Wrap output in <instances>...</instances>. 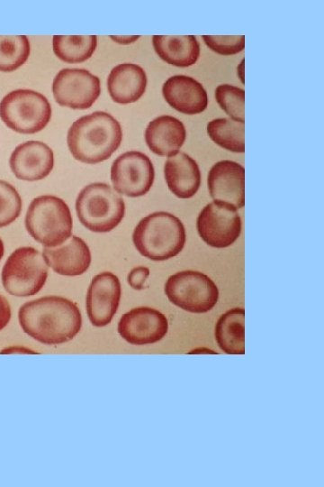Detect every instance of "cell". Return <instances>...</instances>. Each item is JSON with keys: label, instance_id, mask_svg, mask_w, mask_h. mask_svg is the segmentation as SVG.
<instances>
[{"label": "cell", "instance_id": "29", "mask_svg": "<svg viewBox=\"0 0 324 487\" xmlns=\"http://www.w3.org/2000/svg\"><path fill=\"white\" fill-rule=\"evenodd\" d=\"M149 276V269L144 266L133 268L128 274L127 281L129 285L136 289L140 290L144 288V283Z\"/></svg>", "mask_w": 324, "mask_h": 487}, {"label": "cell", "instance_id": "27", "mask_svg": "<svg viewBox=\"0 0 324 487\" xmlns=\"http://www.w3.org/2000/svg\"><path fill=\"white\" fill-rule=\"evenodd\" d=\"M22 198L10 183L0 179V227L12 224L21 214Z\"/></svg>", "mask_w": 324, "mask_h": 487}, {"label": "cell", "instance_id": "5", "mask_svg": "<svg viewBox=\"0 0 324 487\" xmlns=\"http://www.w3.org/2000/svg\"><path fill=\"white\" fill-rule=\"evenodd\" d=\"M76 212L79 222L94 233L114 229L125 214L122 198L106 183L94 182L86 186L77 195Z\"/></svg>", "mask_w": 324, "mask_h": 487}, {"label": "cell", "instance_id": "30", "mask_svg": "<svg viewBox=\"0 0 324 487\" xmlns=\"http://www.w3.org/2000/svg\"><path fill=\"white\" fill-rule=\"evenodd\" d=\"M11 307L7 299L0 294V331L4 328L11 319Z\"/></svg>", "mask_w": 324, "mask_h": 487}, {"label": "cell", "instance_id": "12", "mask_svg": "<svg viewBox=\"0 0 324 487\" xmlns=\"http://www.w3.org/2000/svg\"><path fill=\"white\" fill-rule=\"evenodd\" d=\"M168 322L164 314L148 307H139L123 314L118 333L130 345H144L161 340L167 333Z\"/></svg>", "mask_w": 324, "mask_h": 487}, {"label": "cell", "instance_id": "6", "mask_svg": "<svg viewBox=\"0 0 324 487\" xmlns=\"http://www.w3.org/2000/svg\"><path fill=\"white\" fill-rule=\"evenodd\" d=\"M51 106L42 94L31 89H16L0 102V118L20 133H35L49 124Z\"/></svg>", "mask_w": 324, "mask_h": 487}, {"label": "cell", "instance_id": "11", "mask_svg": "<svg viewBox=\"0 0 324 487\" xmlns=\"http://www.w3.org/2000/svg\"><path fill=\"white\" fill-rule=\"evenodd\" d=\"M52 92L56 102L62 106L87 109L101 93L100 79L84 69H63L53 79Z\"/></svg>", "mask_w": 324, "mask_h": 487}, {"label": "cell", "instance_id": "28", "mask_svg": "<svg viewBox=\"0 0 324 487\" xmlns=\"http://www.w3.org/2000/svg\"><path fill=\"white\" fill-rule=\"evenodd\" d=\"M205 44L220 55H233L245 48L244 35H202Z\"/></svg>", "mask_w": 324, "mask_h": 487}, {"label": "cell", "instance_id": "22", "mask_svg": "<svg viewBox=\"0 0 324 487\" xmlns=\"http://www.w3.org/2000/svg\"><path fill=\"white\" fill-rule=\"evenodd\" d=\"M245 310L235 308L220 316L215 326V339L229 354H245Z\"/></svg>", "mask_w": 324, "mask_h": 487}, {"label": "cell", "instance_id": "14", "mask_svg": "<svg viewBox=\"0 0 324 487\" xmlns=\"http://www.w3.org/2000/svg\"><path fill=\"white\" fill-rule=\"evenodd\" d=\"M207 184L213 201L229 203L237 209L245 206V169L239 163L216 162L208 173Z\"/></svg>", "mask_w": 324, "mask_h": 487}, {"label": "cell", "instance_id": "23", "mask_svg": "<svg viewBox=\"0 0 324 487\" xmlns=\"http://www.w3.org/2000/svg\"><path fill=\"white\" fill-rule=\"evenodd\" d=\"M97 46L95 35H54L55 55L67 63H81L88 60Z\"/></svg>", "mask_w": 324, "mask_h": 487}, {"label": "cell", "instance_id": "7", "mask_svg": "<svg viewBox=\"0 0 324 487\" xmlns=\"http://www.w3.org/2000/svg\"><path fill=\"white\" fill-rule=\"evenodd\" d=\"M48 277V265L42 254L30 246L14 250L2 270V284L9 294L28 297L38 293Z\"/></svg>", "mask_w": 324, "mask_h": 487}, {"label": "cell", "instance_id": "21", "mask_svg": "<svg viewBox=\"0 0 324 487\" xmlns=\"http://www.w3.org/2000/svg\"><path fill=\"white\" fill-rule=\"evenodd\" d=\"M152 44L161 60L180 68L194 65L200 55L194 35H154Z\"/></svg>", "mask_w": 324, "mask_h": 487}, {"label": "cell", "instance_id": "24", "mask_svg": "<svg viewBox=\"0 0 324 487\" xmlns=\"http://www.w3.org/2000/svg\"><path fill=\"white\" fill-rule=\"evenodd\" d=\"M245 123L231 118H217L207 124L209 137L219 146L233 152H245Z\"/></svg>", "mask_w": 324, "mask_h": 487}, {"label": "cell", "instance_id": "1", "mask_svg": "<svg viewBox=\"0 0 324 487\" xmlns=\"http://www.w3.org/2000/svg\"><path fill=\"white\" fill-rule=\"evenodd\" d=\"M18 320L22 331L43 345H59L72 340L80 331L82 316L71 300L47 296L24 303Z\"/></svg>", "mask_w": 324, "mask_h": 487}, {"label": "cell", "instance_id": "13", "mask_svg": "<svg viewBox=\"0 0 324 487\" xmlns=\"http://www.w3.org/2000/svg\"><path fill=\"white\" fill-rule=\"evenodd\" d=\"M121 283L116 275L104 271L95 275L88 287L86 314L94 326L102 327L111 323L121 299Z\"/></svg>", "mask_w": 324, "mask_h": 487}, {"label": "cell", "instance_id": "19", "mask_svg": "<svg viewBox=\"0 0 324 487\" xmlns=\"http://www.w3.org/2000/svg\"><path fill=\"white\" fill-rule=\"evenodd\" d=\"M164 175L169 190L179 198H190L201 185V171L197 162L185 152L168 157Z\"/></svg>", "mask_w": 324, "mask_h": 487}, {"label": "cell", "instance_id": "9", "mask_svg": "<svg viewBox=\"0 0 324 487\" xmlns=\"http://www.w3.org/2000/svg\"><path fill=\"white\" fill-rule=\"evenodd\" d=\"M196 227L200 237L208 245L225 248L238 238L241 233V218L234 206L212 201L200 212Z\"/></svg>", "mask_w": 324, "mask_h": 487}, {"label": "cell", "instance_id": "18", "mask_svg": "<svg viewBox=\"0 0 324 487\" xmlns=\"http://www.w3.org/2000/svg\"><path fill=\"white\" fill-rule=\"evenodd\" d=\"M186 138L184 124L171 115H160L150 121L145 130V141L152 152L172 156L178 152Z\"/></svg>", "mask_w": 324, "mask_h": 487}, {"label": "cell", "instance_id": "31", "mask_svg": "<svg viewBox=\"0 0 324 487\" xmlns=\"http://www.w3.org/2000/svg\"><path fill=\"white\" fill-rule=\"evenodd\" d=\"M110 38L115 42L122 45H127L136 41L140 36L139 35H112Z\"/></svg>", "mask_w": 324, "mask_h": 487}, {"label": "cell", "instance_id": "26", "mask_svg": "<svg viewBox=\"0 0 324 487\" xmlns=\"http://www.w3.org/2000/svg\"><path fill=\"white\" fill-rule=\"evenodd\" d=\"M215 98L220 108L230 115L231 119L245 122L244 89L230 84H221L215 89Z\"/></svg>", "mask_w": 324, "mask_h": 487}, {"label": "cell", "instance_id": "32", "mask_svg": "<svg viewBox=\"0 0 324 487\" xmlns=\"http://www.w3.org/2000/svg\"><path fill=\"white\" fill-rule=\"evenodd\" d=\"M4 245L2 239L0 238V261L4 256Z\"/></svg>", "mask_w": 324, "mask_h": 487}, {"label": "cell", "instance_id": "17", "mask_svg": "<svg viewBox=\"0 0 324 487\" xmlns=\"http://www.w3.org/2000/svg\"><path fill=\"white\" fill-rule=\"evenodd\" d=\"M42 256L46 264L64 276L85 273L91 264V252L86 243L75 235L57 248H44Z\"/></svg>", "mask_w": 324, "mask_h": 487}, {"label": "cell", "instance_id": "25", "mask_svg": "<svg viewBox=\"0 0 324 487\" xmlns=\"http://www.w3.org/2000/svg\"><path fill=\"white\" fill-rule=\"evenodd\" d=\"M30 41L25 35H0V71L11 72L28 60Z\"/></svg>", "mask_w": 324, "mask_h": 487}, {"label": "cell", "instance_id": "15", "mask_svg": "<svg viewBox=\"0 0 324 487\" xmlns=\"http://www.w3.org/2000/svg\"><path fill=\"white\" fill-rule=\"evenodd\" d=\"M14 176L22 180L35 181L46 178L53 169L52 150L40 141H28L15 147L9 160Z\"/></svg>", "mask_w": 324, "mask_h": 487}, {"label": "cell", "instance_id": "16", "mask_svg": "<svg viewBox=\"0 0 324 487\" xmlns=\"http://www.w3.org/2000/svg\"><path fill=\"white\" fill-rule=\"evenodd\" d=\"M162 94L170 106L186 115L202 113L208 105L207 93L202 85L185 75L168 78L163 84Z\"/></svg>", "mask_w": 324, "mask_h": 487}, {"label": "cell", "instance_id": "8", "mask_svg": "<svg viewBox=\"0 0 324 487\" xmlns=\"http://www.w3.org/2000/svg\"><path fill=\"white\" fill-rule=\"evenodd\" d=\"M164 289L174 305L191 313L208 312L219 299V289L213 280L196 271H183L171 275Z\"/></svg>", "mask_w": 324, "mask_h": 487}, {"label": "cell", "instance_id": "20", "mask_svg": "<svg viewBox=\"0 0 324 487\" xmlns=\"http://www.w3.org/2000/svg\"><path fill=\"white\" fill-rule=\"evenodd\" d=\"M144 69L134 63H121L111 70L107 88L111 98L118 104H130L139 100L147 87Z\"/></svg>", "mask_w": 324, "mask_h": 487}, {"label": "cell", "instance_id": "4", "mask_svg": "<svg viewBox=\"0 0 324 487\" xmlns=\"http://www.w3.org/2000/svg\"><path fill=\"white\" fill-rule=\"evenodd\" d=\"M25 227L46 248L61 245L71 237L73 219L67 203L56 196L35 198L28 207Z\"/></svg>", "mask_w": 324, "mask_h": 487}, {"label": "cell", "instance_id": "3", "mask_svg": "<svg viewBox=\"0 0 324 487\" xmlns=\"http://www.w3.org/2000/svg\"><path fill=\"white\" fill-rule=\"evenodd\" d=\"M185 229L176 216L158 211L142 218L132 234L137 251L153 261H165L177 255L185 244Z\"/></svg>", "mask_w": 324, "mask_h": 487}, {"label": "cell", "instance_id": "10", "mask_svg": "<svg viewBox=\"0 0 324 487\" xmlns=\"http://www.w3.org/2000/svg\"><path fill=\"white\" fill-rule=\"evenodd\" d=\"M155 179L154 166L149 158L137 151L119 155L111 167V180L113 188L130 198L145 195Z\"/></svg>", "mask_w": 324, "mask_h": 487}, {"label": "cell", "instance_id": "2", "mask_svg": "<svg viewBox=\"0 0 324 487\" xmlns=\"http://www.w3.org/2000/svg\"><path fill=\"white\" fill-rule=\"evenodd\" d=\"M122 140L120 123L104 111H96L76 120L67 136L72 156L86 164H96L109 159L119 148Z\"/></svg>", "mask_w": 324, "mask_h": 487}]
</instances>
